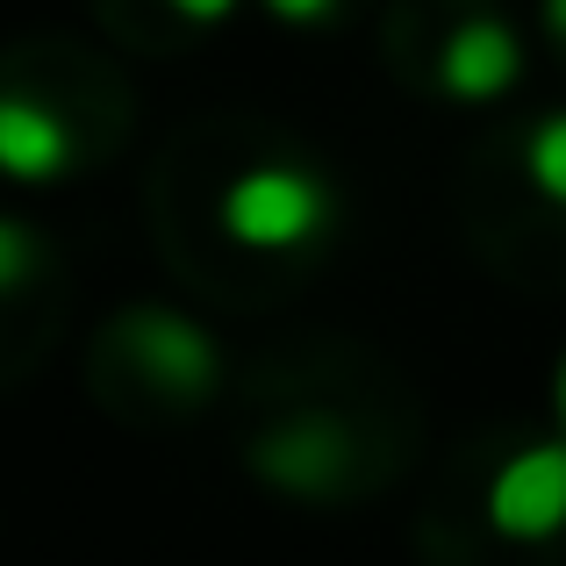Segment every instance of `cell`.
Masks as SVG:
<instances>
[{"instance_id": "cell-7", "label": "cell", "mask_w": 566, "mask_h": 566, "mask_svg": "<svg viewBox=\"0 0 566 566\" xmlns=\"http://www.w3.org/2000/svg\"><path fill=\"white\" fill-rule=\"evenodd\" d=\"M524 172H531V187H538L545 201H559V208H566V115H545V123L531 129V144H524Z\"/></svg>"}, {"instance_id": "cell-9", "label": "cell", "mask_w": 566, "mask_h": 566, "mask_svg": "<svg viewBox=\"0 0 566 566\" xmlns=\"http://www.w3.org/2000/svg\"><path fill=\"white\" fill-rule=\"evenodd\" d=\"M265 8H273L280 22H294V29H316V22L337 14V0H265Z\"/></svg>"}, {"instance_id": "cell-6", "label": "cell", "mask_w": 566, "mask_h": 566, "mask_svg": "<svg viewBox=\"0 0 566 566\" xmlns=\"http://www.w3.org/2000/svg\"><path fill=\"white\" fill-rule=\"evenodd\" d=\"M72 123L29 94H0V180L14 187H51L72 172Z\"/></svg>"}, {"instance_id": "cell-4", "label": "cell", "mask_w": 566, "mask_h": 566, "mask_svg": "<svg viewBox=\"0 0 566 566\" xmlns=\"http://www.w3.org/2000/svg\"><path fill=\"white\" fill-rule=\"evenodd\" d=\"M481 510H488V524H495L510 545L559 538V531H566V430L502 459Z\"/></svg>"}, {"instance_id": "cell-3", "label": "cell", "mask_w": 566, "mask_h": 566, "mask_svg": "<svg viewBox=\"0 0 566 566\" xmlns=\"http://www.w3.org/2000/svg\"><path fill=\"white\" fill-rule=\"evenodd\" d=\"M352 467H359V444L337 416H287L273 423L259 444H251V473L280 495H302V502H331L345 495Z\"/></svg>"}, {"instance_id": "cell-10", "label": "cell", "mask_w": 566, "mask_h": 566, "mask_svg": "<svg viewBox=\"0 0 566 566\" xmlns=\"http://www.w3.org/2000/svg\"><path fill=\"white\" fill-rule=\"evenodd\" d=\"M166 8L172 14H180V22H230V14H237V0H166Z\"/></svg>"}, {"instance_id": "cell-1", "label": "cell", "mask_w": 566, "mask_h": 566, "mask_svg": "<svg viewBox=\"0 0 566 566\" xmlns=\"http://www.w3.org/2000/svg\"><path fill=\"white\" fill-rule=\"evenodd\" d=\"M216 216L244 251H302L337 222V193L308 166H251L222 187Z\"/></svg>"}, {"instance_id": "cell-2", "label": "cell", "mask_w": 566, "mask_h": 566, "mask_svg": "<svg viewBox=\"0 0 566 566\" xmlns=\"http://www.w3.org/2000/svg\"><path fill=\"white\" fill-rule=\"evenodd\" d=\"M115 345H123V359L172 401H208L216 380H222V345L193 316H180V308H166V302L123 308V316H115Z\"/></svg>"}, {"instance_id": "cell-5", "label": "cell", "mask_w": 566, "mask_h": 566, "mask_svg": "<svg viewBox=\"0 0 566 566\" xmlns=\"http://www.w3.org/2000/svg\"><path fill=\"white\" fill-rule=\"evenodd\" d=\"M524 80V43L502 14H467L438 51V94L459 108H488V101L516 94Z\"/></svg>"}, {"instance_id": "cell-11", "label": "cell", "mask_w": 566, "mask_h": 566, "mask_svg": "<svg viewBox=\"0 0 566 566\" xmlns=\"http://www.w3.org/2000/svg\"><path fill=\"white\" fill-rule=\"evenodd\" d=\"M553 416H559V430H566V352H559V374H553Z\"/></svg>"}, {"instance_id": "cell-12", "label": "cell", "mask_w": 566, "mask_h": 566, "mask_svg": "<svg viewBox=\"0 0 566 566\" xmlns=\"http://www.w3.org/2000/svg\"><path fill=\"white\" fill-rule=\"evenodd\" d=\"M545 29H553V36L566 43V0H545Z\"/></svg>"}, {"instance_id": "cell-8", "label": "cell", "mask_w": 566, "mask_h": 566, "mask_svg": "<svg viewBox=\"0 0 566 566\" xmlns=\"http://www.w3.org/2000/svg\"><path fill=\"white\" fill-rule=\"evenodd\" d=\"M36 273H43V237L22 216H0V294L29 287Z\"/></svg>"}]
</instances>
